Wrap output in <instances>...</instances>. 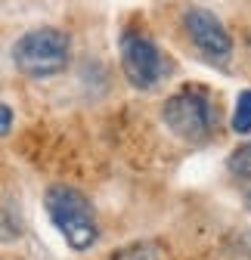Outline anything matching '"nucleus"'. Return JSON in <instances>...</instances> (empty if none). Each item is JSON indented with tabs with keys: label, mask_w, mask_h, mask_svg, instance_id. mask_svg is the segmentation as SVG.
<instances>
[{
	"label": "nucleus",
	"mask_w": 251,
	"mask_h": 260,
	"mask_svg": "<svg viewBox=\"0 0 251 260\" xmlns=\"http://www.w3.org/2000/svg\"><path fill=\"white\" fill-rule=\"evenodd\" d=\"M44 208L50 223L59 230V236L66 239V245L72 251H87L97 245L100 239V223L93 214V205L84 192H78L75 186H50L44 192Z\"/></svg>",
	"instance_id": "obj_1"
},
{
	"label": "nucleus",
	"mask_w": 251,
	"mask_h": 260,
	"mask_svg": "<svg viewBox=\"0 0 251 260\" xmlns=\"http://www.w3.org/2000/svg\"><path fill=\"white\" fill-rule=\"evenodd\" d=\"M109 260H162V248L155 242H137V245H128L115 251Z\"/></svg>",
	"instance_id": "obj_7"
},
{
	"label": "nucleus",
	"mask_w": 251,
	"mask_h": 260,
	"mask_svg": "<svg viewBox=\"0 0 251 260\" xmlns=\"http://www.w3.org/2000/svg\"><path fill=\"white\" fill-rule=\"evenodd\" d=\"M162 121L174 137L186 143H205L217 130V103L202 84H186L165 100Z\"/></svg>",
	"instance_id": "obj_2"
},
{
	"label": "nucleus",
	"mask_w": 251,
	"mask_h": 260,
	"mask_svg": "<svg viewBox=\"0 0 251 260\" xmlns=\"http://www.w3.org/2000/svg\"><path fill=\"white\" fill-rule=\"evenodd\" d=\"M183 28L193 38L196 50L214 62H227L233 53V38L227 35V28L214 19V13L202 10V7H190L183 13Z\"/></svg>",
	"instance_id": "obj_5"
},
{
	"label": "nucleus",
	"mask_w": 251,
	"mask_h": 260,
	"mask_svg": "<svg viewBox=\"0 0 251 260\" xmlns=\"http://www.w3.org/2000/svg\"><path fill=\"white\" fill-rule=\"evenodd\" d=\"M233 130L239 137L251 134V90H242L236 96V109H233Z\"/></svg>",
	"instance_id": "obj_6"
},
{
	"label": "nucleus",
	"mask_w": 251,
	"mask_h": 260,
	"mask_svg": "<svg viewBox=\"0 0 251 260\" xmlns=\"http://www.w3.org/2000/svg\"><path fill=\"white\" fill-rule=\"evenodd\" d=\"M69 35L59 28H35L22 35L13 47L16 69L28 78H53L69 65Z\"/></svg>",
	"instance_id": "obj_3"
},
{
	"label": "nucleus",
	"mask_w": 251,
	"mask_h": 260,
	"mask_svg": "<svg viewBox=\"0 0 251 260\" xmlns=\"http://www.w3.org/2000/svg\"><path fill=\"white\" fill-rule=\"evenodd\" d=\"M227 168H230L233 177H239V180H251V143H242L239 149L230 152Z\"/></svg>",
	"instance_id": "obj_8"
},
{
	"label": "nucleus",
	"mask_w": 251,
	"mask_h": 260,
	"mask_svg": "<svg viewBox=\"0 0 251 260\" xmlns=\"http://www.w3.org/2000/svg\"><path fill=\"white\" fill-rule=\"evenodd\" d=\"M245 202H248V208H251V189H248V195H245Z\"/></svg>",
	"instance_id": "obj_11"
},
{
	"label": "nucleus",
	"mask_w": 251,
	"mask_h": 260,
	"mask_svg": "<svg viewBox=\"0 0 251 260\" xmlns=\"http://www.w3.org/2000/svg\"><path fill=\"white\" fill-rule=\"evenodd\" d=\"M13 239H19V223L10 211L0 208V242H13Z\"/></svg>",
	"instance_id": "obj_9"
},
{
	"label": "nucleus",
	"mask_w": 251,
	"mask_h": 260,
	"mask_svg": "<svg viewBox=\"0 0 251 260\" xmlns=\"http://www.w3.org/2000/svg\"><path fill=\"white\" fill-rule=\"evenodd\" d=\"M13 130V109L0 103V137H7Z\"/></svg>",
	"instance_id": "obj_10"
},
{
	"label": "nucleus",
	"mask_w": 251,
	"mask_h": 260,
	"mask_svg": "<svg viewBox=\"0 0 251 260\" xmlns=\"http://www.w3.org/2000/svg\"><path fill=\"white\" fill-rule=\"evenodd\" d=\"M121 72L131 87L152 90L159 81L168 78L171 62L168 56L152 44V38L140 28H128L121 35Z\"/></svg>",
	"instance_id": "obj_4"
}]
</instances>
